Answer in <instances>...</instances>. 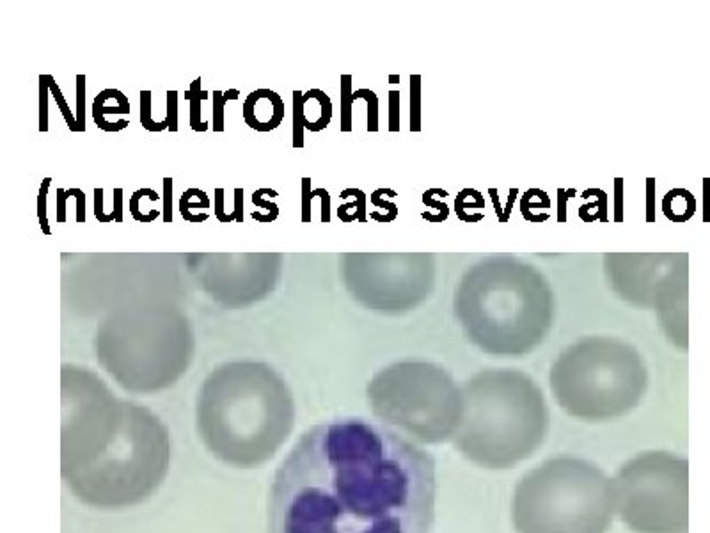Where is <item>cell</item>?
<instances>
[{
  "label": "cell",
  "mask_w": 710,
  "mask_h": 533,
  "mask_svg": "<svg viewBox=\"0 0 710 533\" xmlns=\"http://www.w3.org/2000/svg\"><path fill=\"white\" fill-rule=\"evenodd\" d=\"M215 217L220 220V222H233L234 215L233 213L224 212V189H215Z\"/></svg>",
  "instance_id": "4dcf8cb0"
},
{
  "label": "cell",
  "mask_w": 710,
  "mask_h": 533,
  "mask_svg": "<svg viewBox=\"0 0 710 533\" xmlns=\"http://www.w3.org/2000/svg\"><path fill=\"white\" fill-rule=\"evenodd\" d=\"M94 217L100 222H112V220H115L114 213H108L107 215L104 212V189L101 187L94 189Z\"/></svg>",
  "instance_id": "f546056e"
},
{
  "label": "cell",
  "mask_w": 710,
  "mask_h": 533,
  "mask_svg": "<svg viewBox=\"0 0 710 533\" xmlns=\"http://www.w3.org/2000/svg\"><path fill=\"white\" fill-rule=\"evenodd\" d=\"M316 196V190L311 187V178H302V222H311V201Z\"/></svg>",
  "instance_id": "4316f807"
},
{
  "label": "cell",
  "mask_w": 710,
  "mask_h": 533,
  "mask_svg": "<svg viewBox=\"0 0 710 533\" xmlns=\"http://www.w3.org/2000/svg\"><path fill=\"white\" fill-rule=\"evenodd\" d=\"M123 416V404L82 381L66 379L64 420H62L61 471L68 476L98 459L114 439Z\"/></svg>",
  "instance_id": "9c48e42d"
},
{
  "label": "cell",
  "mask_w": 710,
  "mask_h": 533,
  "mask_svg": "<svg viewBox=\"0 0 710 533\" xmlns=\"http://www.w3.org/2000/svg\"><path fill=\"white\" fill-rule=\"evenodd\" d=\"M688 466L666 452H645L614 480L616 510L636 533H673L686 523Z\"/></svg>",
  "instance_id": "ba28073f"
},
{
  "label": "cell",
  "mask_w": 710,
  "mask_h": 533,
  "mask_svg": "<svg viewBox=\"0 0 710 533\" xmlns=\"http://www.w3.org/2000/svg\"><path fill=\"white\" fill-rule=\"evenodd\" d=\"M236 222H243V189L236 187L234 189V212H233Z\"/></svg>",
  "instance_id": "d6a6232c"
},
{
  "label": "cell",
  "mask_w": 710,
  "mask_h": 533,
  "mask_svg": "<svg viewBox=\"0 0 710 533\" xmlns=\"http://www.w3.org/2000/svg\"><path fill=\"white\" fill-rule=\"evenodd\" d=\"M77 125L78 132H85V75H77Z\"/></svg>",
  "instance_id": "484cf974"
},
{
  "label": "cell",
  "mask_w": 710,
  "mask_h": 533,
  "mask_svg": "<svg viewBox=\"0 0 710 533\" xmlns=\"http://www.w3.org/2000/svg\"><path fill=\"white\" fill-rule=\"evenodd\" d=\"M239 97V89H229L226 93L213 91V132L224 130V105L227 104V100H236Z\"/></svg>",
  "instance_id": "ffe728a7"
},
{
  "label": "cell",
  "mask_w": 710,
  "mask_h": 533,
  "mask_svg": "<svg viewBox=\"0 0 710 533\" xmlns=\"http://www.w3.org/2000/svg\"><path fill=\"white\" fill-rule=\"evenodd\" d=\"M164 222H173V178H164Z\"/></svg>",
  "instance_id": "83f0119b"
},
{
  "label": "cell",
  "mask_w": 710,
  "mask_h": 533,
  "mask_svg": "<svg viewBox=\"0 0 710 533\" xmlns=\"http://www.w3.org/2000/svg\"><path fill=\"white\" fill-rule=\"evenodd\" d=\"M171 439L160 421L142 407L123 404L120 429L94 462L62 476L82 503L121 510L150 498L165 480Z\"/></svg>",
  "instance_id": "5b68a950"
},
{
  "label": "cell",
  "mask_w": 710,
  "mask_h": 533,
  "mask_svg": "<svg viewBox=\"0 0 710 533\" xmlns=\"http://www.w3.org/2000/svg\"><path fill=\"white\" fill-rule=\"evenodd\" d=\"M115 222H123V189H114V210Z\"/></svg>",
  "instance_id": "e575fe53"
},
{
  "label": "cell",
  "mask_w": 710,
  "mask_h": 533,
  "mask_svg": "<svg viewBox=\"0 0 710 533\" xmlns=\"http://www.w3.org/2000/svg\"><path fill=\"white\" fill-rule=\"evenodd\" d=\"M353 98H366L368 100V130L375 132L378 128V111H376V105H378V100H376V94L369 89H359L353 93Z\"/></svg>",
  "instance_id": "d4e9b609"
},
{
  "label": "cell",
  "mask_w": 710,
  "mask_h": 533,
  "mask_svg": "<svg viewBox=\"0 0 710 533\" xmlns=\"http://www.w3.org/2000/svg\"><path fill=\"white\" fill-rule=\"evenodd\" d=\"M167 120L169 130L178 132V91H167Z\"/></svg>",
  "instance_id": "f1b7e54d"
},
{
  "label": "cell",
  "mask_w": 710,
  "mask_h": 533,
  "mask_svg": "<svg viewBox=\"0 0 710 533\" xmlns=\"http://www.w3.org/2000/svg\"><path fill=\"white\" fill-rule=\"evenodd\" d=\"M151 91H141V125L148 132H162L169 128V120L165 118L162 123L153 120V111H151Z\"/></svg>",
  "instance_id": "2e32d148"
},
{
  "label": "cell",
  "mask_w": 710,
  "mask_h": 533,
  "mask_svg": "<svg viewBox=\"0 0 710 533\" xmlns=\"http://www.w3.org/2000/svg\"><path fill=\"white\" fill-rule=\"evenodd\" d=\"M369 404L382 421L426 444L455 437L464 418V402L453 381L423 363L398 364L369 386Z\"/></svg>",
  "instance_id": "52a82bcc"
},
{
  "label": "cell",
  "mask_w": 710,
  "mask_h": 533,
  "mask_svg": "<svg viewBox=\"0 0 710 533\" xmlns=\"http://www.w3.org/2000/svg\"><path fill=\"white\" fill-rule=\"evenodd\" d=\"M435 464L405 437L362 418L307 430L277 468L269 533H430Z\"/></svg>",
  "instance_id": "6da1fadb"
},
{
  "label": "cell",
  "mask_w": 710,
  "mask_h": 533,
  "mask_svg": "<svg viewBox=\"0 0 710 533\" xmlns=\"http://www.w3.org/2000/svg\"><path fill=\"white\" fill-rule=\"evenodd\" d=\"M666 201H672V205L665 203L666 215L672 217V219L686 220L695 213L696 201L695 197H693L688 190H673V192L666 197Z\"/></svg>",
  "instance_id": "4fadbf2b"
},
{
  "label": "cell",
  "mask_w": 710,
  "mask_h": 533,
  "mask_svg": "<svg viewBox=\"0 0 710 533\" xmlns=\"http://www.w3.org/2000/svg\"><path fill=\"white\" fill-rule=\"evenodd\" d=\"M144 196L150 197L153 203H157L158 199H160V196L157 194V190L139 189L137 192H134V196L130 197V212H132V215H134V219L139 220V222H153V220H157V217H160V212L153 213V215H146V213H142L141 212V199Z\"/></svg>",
  "instance_id": "d6986e66"
},
{
  "label": "cell",
  "mask_w": 710,
  "mask_h": 533,
  "mask_svg": "<svg viewBox=\"0 0 710 533\" xmlns=\"http://www.w3.org/2000/svg\"><path fill=\"white\" fill-rule=\"evenodd\" d=\"M455 446L472 464L508 469L533 455L549 429L544 397L531 381L511 371L481 375L467 390Z\"/></svg>",
  "instance_id": "3957f363"
},
{
  "label": "cell",
  "mask_w": 710,
  "mask_h": 533,
  "mask_svg": "<svg viewBox=\"0 0 710 533\" xmlns=\"http://www.w3.org/2000/svg\"><path fill=\"white\" fill-rule=\"evenodd\" d=\"M48 75H39V132H48Z\"/></svg>",
  "instance_id": "7402d4cb"
},
{
  "label": "cell",
  "mask_w": 710,
  "mask_h": 533,
  "mask_svg": "<svg viewBox=\"0 0 710 533\" xmlns=\"http://www.w3.org/2000/svg\"><path fill=\"white\" fill-rule=\"evenodd\" d=\"M243 120L256 132L276 130L284 120V101L272 89H256L243 101Z\"/></svg>",
  "instance_id": "30bf717a"
},
{
  "label": "cell",
  "mask_w": 710,
  "mask_h": 533,
  "mask_svg": "<svg viewBox=\"0 0 710 533\" xmlns=\"http://www.w3.org/2000/svg\"><path fill=\"white\" fill-rule=\"evenodd\" d=\"M705 187H707V194H705V220L710 219V180H707L705 182Z\"/></svg>",
  "instance_id": "d590c367"
},
{
  "label": "cell",
  "mask_w": 710,
  "mask_h": 533,
  "mask_svg": "<svg viewBox=\"0 0 710 533\" xmlns=\"http://www.w3.org/2000/svg\"><path fill=\"white\" fill-rule=\"evenodd\" d=\"M52 185V178H45L41 182V187H39L38 194V219L39 226H41L43 233L45 235H50L52 229L50 225H48V217H46V196H48V187Z\"/></svg>",
  "instance_id": "cb8c5ba5"
},
{
  "label": "cell",
  "mask_w": 710,
  "mask_h": 533,
  "mask_svg": "<svg viewBox=\"0 0 710 533\" xmlns=\"http://www.w3.org/2000/svg\"><path fill=\"white\" fill-rule=\"evenodd\" d=\"M48 85H50V93L54 94L55 101H57L59 108H61V113H62V116H64V121H66V125H68V128L71 132H78L77 118H75V114L71 113V108L68 107V101H66V98L62 97L61 87H59L57 82H55V78L52 77V75H48Z\"/></svg>",
  "instance_id": "44dd1931"
},
{
  "label": "cell",
  "mask_w": 710,
  "mask_h": 533,
  "mask_svg": "<svg viewBox=\"0 0 710 533\" xmlns=\"http://www.w3.org/2000/svg\"><path fill=\"white\" fill-rule=\"evenodd\" d=\"M355 100L352 93V77H341V130H352V101Z\"/></svg>",
  "instance_id": "e0dca14e"
},
{
  "label": "cell",
  "mask_w": 710,
  "mask_h": 533,
  "mask_svg": "<svg viewBox=\"0 0 710 533\" xmlns=\"http://www.w3.org/2000/svg\"><path fill=\"white\" fill-rule=\"evenodd\" d=\"M111 100L115 101V105H107V93L105 89L94 98L92 101V120L97 123V127L104 132H121L128 127V121L123 120L120 125H114L111 121L105 120V114H130V101H128L127 94L121 93L120 89H112Z\"/></svg>",
  "instance_id": "8fae6325"
},
{
  "label": "cell",
  "mask_w": 710,
  "mask_h": 533,
  "mask_svg": "<svg viewBox=\"0 0 710 533\" xmlns=\"http://www.w3.org/2000/svg\"><path fill=\"white\" fill-rule=\"evenodd\" d=\"M69 196H73V190H64L57 189V208H55V215H57V222H66V199Z\"/></svg>",
  "instance_id": "1f68e13d"
},
{
  "label": "cell",
  "mask_w": 710,
  "mask_h": 533,
  "mask_svg": "<svg viewBox=\"0 0 710 533\" xmlns=\"http://www.w3.org/2000/svg\"><path fill=\"white\" fill-rule=\"evenodd\" d=\"M616 512L614 482L591 462L547 460L515 487L517 533H606Z\"/></svg>",
  "instance_id": "277c9868"
},
{
  "label": "cell",
  "mask_w": 710,
  "mask_h": 533,
  "mask_svg": "<svg viewBox=\"0 0 710 533\" xmlns=\"http://www.w3.org/2000/svg\"><path fill=\"white\" fill-rule=\"evenodd\" d=\"M304 93L293 91V148L300 150L304 148Z\"/></svg>",
  "instance_id": "ac0fdd59"
},
{
  "label": "cell",
  "mask_w": 710,
  "mask_h": 533,
  "mask_svg": "<svg viewBox=\"0 0 710 533\" xmlns=\"http://www.w3.org/2000/svg\"><path fill=\"white\" fill-rule=\"evenodd\" d=\"M270 194H279L274 189H269V187H263V189H257L253 192V203L254 206H260V208L267 210L269 212V217L265 219V222H272L279 217V206L276 203L265 201V196H270Z\"/></svg>",
  "instance_id": "603a6c76"
},
{
  "label": "cell",
  "mask_w": 710,
  "mask_h": 533,
  "mask_svg": "<svg viewBox=\"0 0 710 533\" xmlns=\"http://www.w3.org/2000/svg\"><path fill=\"white\" fill-rule=\"evenodd\" d=\"M641 361L622 345L590 341L567 352L553 370V390L570 416L607 421L623 416L645 393Z\"/></svg>",
  "instance_id": "8992f818"
},
{
  "label": "cell",
  "mask_w": 710,
  "mask_h": 533,
  "mask_svg": "<svg viewBox=\"0 0 710 533\" xmlns=\"http://www.w3.org/2000/svg\"><path fill=\"white\" fill-rule=\"evenodd\" d=\"M316 196L322 197V222H329L330 220V196L327 192V189H315Z\"/></svg>",
  "instance_id": "836d02e7"
},
{
  "label": "cell",
  "mask_w": 710,
  "mask_h": 533,
  "mask_svg": "<svg viewBox=\"0 0 710 533\" xmlns=\"http://www.w3.org/2000/svg\"><path fill=\"white\" fill-rule=\"evenodd\" d=\"M210 206V199H208L206 192H203L201 189H188L185 190L183 196L180 197V212L181 217L188 222H204L208 219V213H201V215H192L190 210L192 208H208Z\"/></svg>",
  "instance_id": "7c38bea8"
},
{
  "label": "cell",
  "mask_w": 710,
  "mask_h": 533,
  "mask_svg": "<svg viewBox=\"0 0 710 533\" xmlns=\"http://www.w3.org/2000/svg\"><path fill=\"white\" fill-rule=\"evenodd\" d=\"M185 98L190 101V128L194 132H206L210 125L201 120V101L206 100L208 93L201 89V78H194L188 91L185 93Z\"/></svg>",
  "instance_id": "5bb4252c"
},
{
  "label": "cell",
  "mask_w": 710,
  "mask_h": 533,
  "mask_svg": "<svg viewBox=\"0 0 710 533\" xmlns=\"http://www.w3.org/2000/svg\"><path fill=\"white\" fill-rule=\"evenodd\" d=\"M345 192H348V194H352V196H355V201H353V203H346V205L339 206V210H338L339 219H341L343 222H352L353 219L361 220V222H364V219H366V208H364L366 196H364V192H361V190H359V189H346Z\"/></svg>",
  "instance_id": "9a60e30c"
},
{
  "label": "cell",
  "mask_w": 710,
  "mask_h": 533,
  "mask_svg": "<svg viewBox=\"0 0 710 533\" xmlns=\"http://www.w3.org/2000/svg\"><path fill=\"white\" fill-rule=\"evenodd\" d=\"M292 397L276 375L233 364L211 375L197 406V430L220 462L253 469L269 462L293 429Z\"/></svg>",
  "instance_id": "7a4b0ae2"
}]
</instances>
